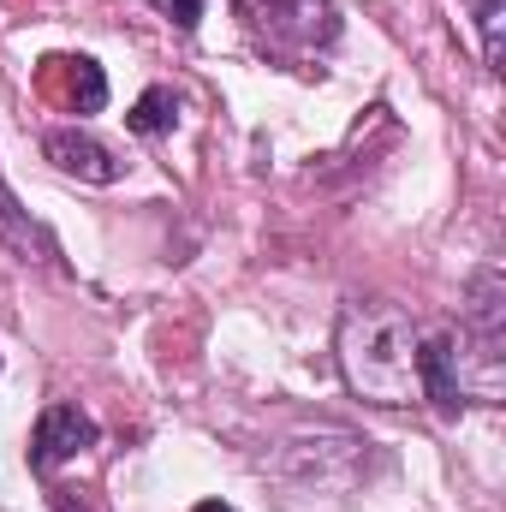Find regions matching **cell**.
Masks as SVG:
<instances>
[{
  "mask_svg": "<svg viewBox=\"0 0 506 512\" xmlns=\"http://www.w3.org/2000/svg\"><path fill=\"white\" fill-rule=\"evenodd\" d=\"M239 6L280 48H328L340 36V18H334L328 0H239Z\"/></svg>",
  "mask_w": 506,
  "mask_h": 512,
  "instance_id": "2",
  "label": "cell"
},
{
  "mask_svg": "<svg viewBox=\"0 0 506 512\" xmlns=\"http://www.w3.org/2000/svg\"><path fill=\"white\" fill-rule=\"evenodd\" d=\"M191 512H233V507H227V501H197Z\"/></svg>",
  "mask_w": 506,
  "mask_h": 512,
  "instance_id": "12",
  "label": "cell"
},
{
  "mask_svg": "<svg viewBox=\"0 0 506 512\" xmlns=\"http://www.w3.org/2000/svg\"><path fill=\"white\" fill-rule=\"evenodd\" d=\"M465 322L477 334V352L483 364H501V346H506V280L495 268L471 274V292H465Z\"/></svg>",
  "mask_w": 506,
  "mask_h": 512,
  "instance_id": "6",
  "label": "cell"
},
{
  "mask_svg": "<svg viewBox=\"0 0 506 512\" xmlns=\"http://www.w3.org/2000/svg\"><path fill=\"white\" fill-rule=\"evenodd\" d=\"M42 90H54L66 114H102V102H108V78L90 54H48L42 60Z\"/></svg>",
  "mask_w": 506,
  "mask_h": 512,
  "instance_id": "4",
  "label": "cell"
},
{
  "mask_svg": "<svg viewBox=\"0 0 506 512\" xmlns=\"http://www.w3.org/2000/svg\"><path fill=\"white\" fill-rule=\"evenodd\" d=\"M42 155H48L60 173H78V179H90V185H114V179H120V161L78 126H54L42 137Z\"/></svg>",
  "mask_w": 506,
  "mask_h": 512,
  "instance_id": "7",
  "label": "cell"
},
{
  "mask_svg": "<svg viewBox=\"0 0 506 512\" xmlns=\"http://www.w3.org/2000/svg\"><path fill=\"white\" fill-rule=\"evenodd\" d=\"M167 24H179V30H197L203 24V0H149Z\"/></svg>",
  "mask_w": 506,
  "mask_h": 512,
  "instance_id": "11",
  "label": "cell"
},
{
  "mask_svg": "<svg viewBox=\"0 0 506 512\" xmlns=\"http://www.w3.org/2000/svg\"><path fill=\"white\" fill-rule=\"evenodd\" d=\"M0 239L24 256V262H54V239H48V233L18 209V197L6 191V179H0Z\"/></svg>",
  "mask_w": 506,
  "mask_h": 512,
  "instance_id": "8",
  "label": "cell"
},
{
  "mask_svg": "<svg viewBox=\"0 0 506 512\" xmlns=\"http://www.w3.org/2000/svg\"><path fill=\"white\" fill-rule=\"evenodd\" d=\"M477 24H483V60H489V72H501V60H506V48H501L506 0H477Z\"/></svg>",
  "mask_w": 506,
  "mask_h": 512,
  "instance_id": "10",
  "label": "cell"
},
{
  "mask_svg": "<svg viewBox=\"0 0 506 512\" xmlns=\"http://www.w3.org/2000/svg\"><path fill=\"white\" fill-rule=\"evenodd\" d=\"M417 393H429L441 417H459L465 387H459V340H453V334L417 340Z\"/></svg>",
  "mask_w": 506,
  "mask_h": 512,
  "instance_id": "5",
  "label": "cell"
},
{
  "mask_svg": "<svg viewBox=\"0 0 506 512\" xmlns=\"http://www.w3.org/2000/svg\"><path fill=\"white\" fill-rule=\"evenodd\" d=\"M173 120H179V102H173V90H143L137 96V108L126 114V126L137 131V137H161V131H173Z\"/></svg>",
  "mask_w": 506,
  "mask_h": 512,
  "instance_id": "9",
  "label": "cell"
},
{
  "mask_svg": "<svg viewBox=\"0 0 506 512\" xmlns=\"http://www.w3.org/2000/svg\"><path fill=\"white\" fill-rule=\"evenodd\" d=\"M84 447H96V417L78 411V405H48L36 417V435H30V465L36 471H54L66 459H78Z\"/></svg>",
  "mask_w": 506,
  "mask_h": 512,
  "instance_id": "3",
  "label": "cell"
},
{
  "mask_svg": "<svg viewBox=\"0 0 506 512\" xmlns=\"http://www.w3.org/2000/svg\"><path fill=\"white\" fill-rule=\"evenodd\" d=\"M340 376L370 405H411L417 393V328L387 298H352L340 316Z\"/></svg>",
  "mask_w": 506,
  "mask_h": 512,
  "instance_id": "1",
  "label": "cell"
}]
</instances>
